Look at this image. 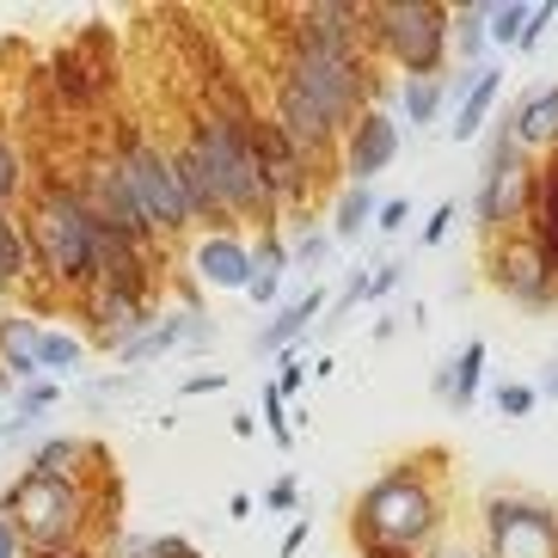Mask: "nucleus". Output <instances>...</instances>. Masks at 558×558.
<instances>
[{"mask_svg":"<svg viewBox=\"0 0 558 558\" xmlns=\"http://www.w3.org/2000/svg\"><path fill=\"white\" fill-rule=\"evenodd\" d=\"M368 105H375L368 7H350V0L295 7V32L282 44L277 86H270V123L307 160H326Z\"/></svg>","mask_w":558,"mask_h":558,"instance_id":"obj_1","label":"nucleus"},{"mask_svg":"<svg viewBox=\"0 0 558 558\" xmlns=\"http://www.w3.org/2000/svg\"><path fill=\"white\" fill-rule=\"evenodd\" d=\"M252 123H258V111H246L240 99H215L184 130L179 172L191 184V215L203 233H277V197L264 184Z\"/></svg>","mask_w":558,"mask_h":558,"instance_id":"obj_2","label":"nucleus"},{"mask_svg":"<svg viewBox=\"0 0 558 558\" xmlns=\"http://www.w3.org/2000/svg\"><path fill=\"white\" fill-rule=\"evenodd\" d=\"M429 466H442V454L387 466L368 478L350 504V546L356 558H436L448 522L442 478H429Z\"/></svg>","mask_w":558,"mask_h":558,"instance_id":"obj_3","label":"nucleus"},{"mask_svg":"<svg viewBox=\"0 0 558 558\" xmlns=\"http://www.w3.org/2000/svg\"><path fill=\"white\" fill-rule=\"evenodd\" d=\"M0 522L13 527L25 553H68V546L117 541V485L81 492L62 478H44L32 466H19V478L0 492Z\"/></svg>","mask_w":558,"mask_h":558,"instance_id":"obj_4","label":"nucleus"},{"mask_svg":"<svg viewBox=\"0 0 558 558\" xmlns=\"http://www.w3.org/2000/svg\"><path fill=\"white\" fill-rule=\"evenodd\" d=\"M25 233L37 252V282H50L56 295H68L81 307L99 282V258H105V221L93 215L81 184L68 179H44L25 203Z\"/></svg>","mask_w":558,"mask_h":558,"instance_id":"obj_5","label":"nucleus"},{"mask_svg":"<svg viewBox=\"0 0 558 558\" xmlns=\"http://www.w3.org/2000/svg\"><path fill=\"white\" fill-rule=\"evenodd\" d=\"M111 160H117V172L130 179L135 209L148 215L154 240H179L184 228H197V215H191V184H184V172H179V154H166L160 142L123 130L111 142Z\"/></svg>","mask_w":558,"mask_h":558,"instance_id":"obj_6","label":"nucleus"},{"mask_svg":"<svg viewBox=\"0 0 558 558\" xmlns=\"http://www.w3.org/2000/svg\"><path fill=\"white\" fill-rule=\"evenodd\" d=\"M368 44L387 68H399V81L442 74L448 7H436V0H380V7H368Z\"/></svg>","mask_w":558,"mask_h":558,"instance_id":"obj_7","label":"nucleus"},{"mask_svg":"<svg viewBox=\"0 0 558 558\" xmlns=\"http://www.w3.org/2000/svg\"><path fill=\"white\" fill-rule=\"evenodd\" d=\"M534 172H541V160L515 148L509 111H497V130L485 142V172H478V191H473V228L485 240H504L509 228L527 221V209H534Z\"/></svg>","mask_w":558,"mask_h":558,"instance_id":"obj_8","label":"nucleus"},{"mask_svg":"<svg viewBox=\"0 0 558 558\" xmlns=\"http://www.w3.org/2000/svg\"><path fill=\"white\" fill-rule=\"evenodd\" d=\"M478 558H558V504L534 492H492L478 515Z\"/></svg>","mask_w":558,"mask_h":558,"instance_id":"obj_9","label":"nucleus"},{"mask_svg":"<svg viewBox=\"0 0 558 558\" xmlns=\"http://www.w3.org/2000/svg\"><path fill=\"white\" fill-rule=\"evenodd\" d=\"M485 277L497 282V295L515 301L522 313L558 307V270L546 264V252L534 246V233H504V240H485Z\"/></svg>","mask_w":558,"mask_h":558,"instance_id":"obj_10","label":"nucleus"},{"mask_svg":"<svg viewBox=\"0 0 558 558\" xmlns=\"http://www.w3.org/2000/svg\"><path fill=\"white\" fill-rule=\"evenodd\" d=\"M25 466L44 473V478H62V485H81V492L117 485L111 448H105L99 436H74V429H62V436H37V442L25 448Z\"/></svg>","mask_w":558,"mask_h":558,"instance_id":"obj_11","label":"nucleus"},{"mask_svg":"<svg viewBox=\"0 0 558 558\" xmlns=\"http://www.w3.org/2000/svg\"><path fill=\"white\" fill-rule=\"evenodd\" d=\"M399 117L393 111H380V105H368V111L356 117L344 130V142H338V160H344V179L350 184H375L387 166L399 160Z\"/></svg>","mask_w":558,"mask_h":558,"instance_id":"obj_12","label":"nucleus"},{"mask_svg":"<svg viewBox=\"0 0 558 558\" xmlns=\"http://www.w3.org/2000/svg\"><path fill=\"white\" fill-rule=\"evenodd\" d=\"M252 270H258V258H252L246 233H197V246H191V282H197V289L246 295Z\"/></svg>","mask_w":558,"mask_h":558,"instance_id":"obj_13","label":"nucleus"},{"mask_svg":"<svg viewBox=\"0 0 558 558\" xmlns=\"http://www.w3.org/2000/svg\"><path fill=\"white\" fill-rule=\"evenodd\" d=\"M331 313V289L326 282H313V289H301V295H289L282 301L277 313H270V319H264V331L258 338H252V356L258 362H270V356H289V350L301 344V338H307L313 326H319V319H326Z\"/></svg>","mask_w":558,"mask_h":558,"instance_id":"obj_14","label":"nucleus"},{"mask_svg":"<svg viewBox=\"0 0 558 558\" xmlns=\"http://www.w3.org/2000/svg\"><path fill=\"white\" fill-rule=\"evenodd\" d=\"M509 135H515V148L522 154H541V160L558 148V81H541L534 93L515 99V111H509Z\"/></svg>","mask_w":558,"mask_h":558,"instance_id":"obj_15","label":"nucleus"},{"mask_svg":"<svg viewBox=\"0 0 558 558\" xmlns=\"http://www.w3.org/2000/svg\"><path fill=\"white\" fill-rule=\"evenodd\" d=\"M37 338H44V319H32V313H0V380L7 387L50 380L44 362H37Z\"/></svg>","mask_w":558,"mask_h":558,"instance_id":"obj_16","label":"nucleus"},{"mask_svg":"<svg viewBox=\"0 0 558 558\" xmlns=\"http://www.w3.org/2000/svg\"><path fill=\"white\" fill-rule=\"evenodd\" d=\"M485 362H492L485 338H466V344L436 368V399H442L448 411H473V399L485 393Z\"/></svg>","mask_w":558,"mask_h":558,"instance_id":"obj_17","label":"nucleus"},{"mask_svg":"<svg viewBox=\"0 0 558 558\" xmlns=\"http://www.w3.org/2000/svg\"><path fill=\"white\" fill-rule=\"evenodd\" d=\"M460 105H454V142H473L485 123H492V111L504 105V68L497 62H485V68H473V74H460Z\"/></svg>","mask_w":558,"mask_h":558,"instance_id":"obj_18","label":"nucleus"},{"mask_svg":"<svg viewBox=\"0 0 558 558\" xmlns=\"http://www.w3.org/2000/svg\"><path fill=\"white\" fill-rule=\"evenodd\" d=\"M399 282H405V258H380V264H362L356 277L344 282V289H338V295H331V326H338V319H350V313L356 307H375V301H387L399 289Z\"/></svg>","mask_w":558,"mask_h":558,"instance_id":"obj_19","label":"nucleus"},{"mask_svg":"<svg viewBox=\"0 0 558 558\" xmlns=\"http://www.w3.org/2000/svg\"><path fill=\"white\" fill-rule=\"evenodd\" d=\"M485 50H492V0L448 7V56L460 62V74L485 68Z\"/></svg>","mask_w":558,"mask_h":558,"instance_id":"obj_20","label":"nucleus"},{"mask_svg":"<svg viewBox=\"0 0 558 558\" xmlns=\"http://www.w3.org/2000/svg\"><path fill=\"white\" fill-rule=\"evenodd\" d=\"M252 258H258V270H252V289H246V301L252 307H270L277 313L282 301V277H289V264H295V252H289V240L282 233H258L252 240Z\"/></svg>","mask_w":558,"mask_h":558,"instance_id":"obj_21","label":"nucleus"},{"mask_svg":"<svg viewBox=\"0 0 558 558\" xmlns=\"http://www.w3.org/2000/svg\"><path fill=\"white\" fill-rule=\"evenodd\" d=\"M527 233H534V246L546 252V264L558 270V148L541 160L534 172V209H527Z\"/></svg>","mask_w":558,"mask_h":558,"instance_id":"obj_22","label":"nucleus"},{"mask_svg":"<svg viewBox=\"0 0 558 558\" xmlns=\"http://www.w3.org/2000/svg\"><path fill=\"white\" fill-rule=\"evenodd\" d=\"M25 282H37V252L25 233V215H0V295H19Z\"/></svg>","mask_w":558,"mask_h":558,"instance_id":"obj_23","label":"nucleus"},{"mask_svg":"<svg viewBox=\"0 0 558 558\" xmlns=\"http://www.w3.org/2000/svg\"><path fill=\"white\" fill-rule=\"evenodd\" d=\"M375 215H380L375 184H344V191H338V209H331V240L356 246L362 233L375 228Z\"/></svg>","mask_w":558,"mask_h":558,"instance_id":"obj_24","label":"nucleus"},{"mask_svg":"<svg viewBox=\"0 0 558 558\" xmlns=\"http://www.w3.org/2000/svg\"><path fill=\"white\" fill-rule=\"evenodd\" d=\"M448 93H454V86H448L442 74H417V81H399V111H405V123L429 130V123L442 117Z\"/></svg>","mask_w":558,"mask_h":558,"instance_id":"obj_25","label":"nucleus"},{"mask_svg":"<svg viewBox=\"0 0 558 558\" xmlns=\"http://www.w3.org/2000/svg\"><path fill=\"white\" fill-rule=\"evenodd\" d=\"M105 558H203L184 534H117L105 541Z\"/></svg>","mask_w":558,"mask_h":558,"instance_id":"obj_26","label":"nucleus"},{"mask_svg":"<svg viewBox=\"0 0 558 558\" xmlns=\"http://www.w3.org/2000/svg\"><path fill=\"white\" fill-rule=\"evenodd\" d=\"M32 166H25V154H19V142L7 130H0V215H13L19 203H32Z\"/></svg>","mask_w":558,"mask_h":558,"instance_id":"obj_27","label":"nucleus"},{"mask_svg":"<svg viewBox=\"0 0 558 558\" xmlns=\"http://www.w3.org/2000/svg\"><path fill=\"white\" fill-rule=\"evenodd\" d=\"M37 362H44V375H74L86 362V338H74L68 326H44L37 338Z\"/></svg>","mask_w":558,"mask_h":558,"instance_id":"obj_28","label":"nucleus"},{"mask_svg":"<svg viewBox=\"0 0 558 558\" xmlns=\"http://www.w3.org/2000/svg\"><path fill=\"white\" fill-rule=\"evenodd\" d=\"M527 19H534V0H492V44H497V50H515V56H522Z\"/></svg>","mask_w":558,"mask_h":558,"instance_id":"obj_29","label":"nucleus"},{"mask_svg":"<svg viewBox=\"0 0 558 558\" xmlns=\"http://www.w3.org/2000/svg\"><path fill=\"white\" fill-rule=\"evenodd\" d=\"M56 405H62V380H32V387H13V411H7V417H19L25 429H37Z\"/></svg>","mask_w":558,"mask_h":558,"instance_id":"obj_30","label":"nucleus"},{"mask_svg":"<svg viewBox=\"0 0 558 558\" xmlns=\"http://www.w3.org/2000/svg\"><path fill=\"white\" fill-rule=\"evenodd\" d=\"M258 411H264V429H270V442H277V448H295V424H289V399L277 393V380H264Z\"/></svg>","mask_w":558,"mask_h":558,"instance_id":"obj_31","label":"nucleus"},{"mask_svg":"<svg viewBox=\"0 0 558 558\" xmlns=\"http://www.w3.org/2000/svg\"><path fill=\"white\" fill-rule=\"evenodd\" d=\"M534 405H541V387H527V380H504L497 387V411L504 417H527Z\"/></svg>","mask_w":558,"mask_h":558,"instance_id":"obj_32","label":"nucleus"},{"mask_svg":"<svg viewBox=\"0 0 558 558\" xmlns=\"http://www.w3.org/2000/svg\"><path fill=\"white\" fill-rule=\"evenodd\" d=\"M258 504L270 509V515H301V485H295V473H282L277 485L258 497Z\"/></svg>","mask_w":558,"mask_h":558,"instance_id":"obj_33","label":"nucleus"},{"mask_svg":"<svg viewBox=\"0 0 558 558\" xmlns=\"http://www.w3.org/2000/svg\"><path fill=\"white\" fill-rule=\"evenodd\" d=\"M307 380H313V375L301 368V356H295V350H289V356L277 362V393H282V399H301V393H307Z\"/></svg>","mask_w":558,"mask_h":558,"instance_id":"obj_34","label":"nucleus"},{"mask_svg":"<svg viewBox=\"0 0 558 558\" xmlns=\"http://www.w3.org/2000/svg\"><path fill=\"white\" fill-rule=\"evenodd\" d=\"M454 215H460V203H436V209H429V221H424V233H417V246H442L448 228H454Z\"/></svg>","mask_w":558,"mask_h":558,"instance_id":"obj_35","label":"nucleus"},{"mask_svg":"<svg viewBox=\"0 0 558 558\" xmlns=\"http://www.w3.org/2000/svg\"><path fill=\"white\" fill-rule=\"evenodd\" d=\"M209 393H228V375L221 368H197L191 380H179V399H209Z\"/></svg>","mask_w":558,"mask_h":558,"instance_id":"obj_36","label":"nucleus"},{"mask_svg":"<svg viewBox=\"0 0 558 558\" xmlns=\"http://www.w3.org/2000/svg\"><path fill=\"white\" fill-rule=\"evenodd\" d=\"M326 258H331V240H319V233L307 228V240L295 246V264H301V270H319Z\"/></svg>","mask_w":558,"mask_h":558,"instance_id":"obj_37","label":"nucleus"},{"mask_svg":"<svg viewBox=\"0 0 558 558\" xmlns=\"http://www.w3.org/2000/svg\"><path fill=\"white\" fill-rule=\"evenodd\" d=\"M405 215H411L405 197H387V203H380V215H375V233H399V228H405Z\"/></svg>","mask_w":558,"mask_h":558,"instance_id":"obj_38","label":"nucleus"},{"mask_svg":"<svg viewBox=\"0 0 558 558\" xmlns=\"http://www.w3.org/2000/svg\"><path fill=\"white\" fill-rule=\"evenodd\" d=\"M553 19H558V0H534V19H527V44H522V56L534 50V44H541V32L553 25Z\"/></svg>","mask_w":558,"mask_h":558,"instance_id":"obj_39","label":"nucleus"},{"mask_svg":"<svg viewBox=\"0 0 558 558\" xmlns=\"http://www.w3.org/2000/svg\"><path fill=\"white\" fill-rule=\"evenodd\" d=\"M307 534H313V522H307V515H295V522H289V534H282V558H295L301 546H307Z\"/></svg>","mask_w":558,"mask_h":558,"instance_id":"obj_40","label":"nucleus"},{"mask_svg":"<svg viewBox=\"0 0 558 558\" xmlns=\"http://www.w3.org/2000/svg\"><path fill=\"white\" fill-rule=\"evenodd\" d=\"M0 558H32V553H25V541H19L7 522H0Z\"/></svg>","mask_w":558,"mask_h":558,"instance_id":"obj_41","label":"nucleus"},{"mask_svg":"<svg viewBox=\"0 0 558 558\" xmlns=\"http://www.w3.org/2000/svg\"><path fill=\"white\" fill-rule=\"evenodd\" d=\"M32 558H105V546H68V553H32Z\"/></svg>","mask_w":558,"mask_h":558,"instance_id":"obj_42","label":"nucleus"},{"mask_svg":"<svg viewBox=\"0 0 558 558\" xmlns=\"http://www.w3.org/2000/svg\"><path fill=\"white\" fill-rule=\"evenodd\" d=\"M19 436H25V424H19V417H0V448L19 442Z\"/></svg>","mask_w":558,"mask_h":558,"instance_id":"obj_43","label":"nucleus"},{"mask_svg":"<svg viewBox=\"0 0 558 558\" xmlns=\"http://www.w3.org/2000/svg\"><path fill=\"white\" fill-rule=\"evenodd\" d=\"M541 399H558V368H553V375L541 380Z\"/></svg>","mask_w":558,"mask_h":558,"instance_id":"obj_44","label":"nucleus"},{"mask_svg":"<svg viewBox=\"0 0 558 558\" xmlns=\"http://www.w3.org/2000/svg\"><path fill=\"white\" fill-rule=\"evenodd\" d=\"M7 399H13V387H7V380H0V405H7Z\"/></svg>","mask_w":558,"mask_h":558,"instance_id":"obj_45","label":"nucleus"}]
</instances>
